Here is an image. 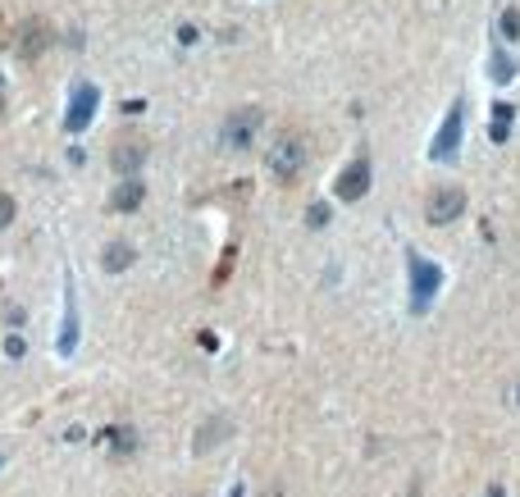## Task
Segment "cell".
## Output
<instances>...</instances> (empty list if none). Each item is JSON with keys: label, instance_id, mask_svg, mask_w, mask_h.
Instances as JSON below:
<instances>
[{"label": "cell", "instance_id": "cell-1", "mask_svg": "<svg viewBox=\"0 0 520 497\" xmlns=\"http://www.w3.org/2000/svg\"><path fill=\"white\" fill-rule=\"evenodd\" d=\"M306 169H311V137L302 128H278L265 146V173L283 188H292Z\"/></svg>", "mask_w": 520, "mask_h": 497}, {"label": "cell", "instance_id": "cell-2", "mask_svg": "<svg viewBox=\"0 0 520 497\" xmlns=\"http://www.w3.org/2000/svg\"><path fill=\"white\" fill-rule=\"evenodd\" d=\"M470 197L466 188H457V183H438V188L425 192V219L433 223V228H442V223H457L461 214H466Z\"/></svg>", "mask_w": 520, "mask_h": 497}, {"label": "cell", "instance_id": "cell-3", "mask_svg": "<svg viewBox=\"0 0 520 497\" xmlns=\"http://www.w3.org/2000/svg\"><path fill=\"white\" fill-rule=\"evenodd\" d=\"M142 160H147V137H137V133H119L110 146V164L119 178H137Z\"/></svg>", "mask_w": 520, "mask_h": 497}, {"label": "cell", "instance_id": "cell-4", "mask_svg": "<svg viewBox=\"0 0 520 497\" xmlns=\"http://www.w3.org/2000/svg\"><path fill=\"white\" fill-rule=\"evenodd\" d=\"M260 123H265V114H260L256 105H242L237 114H228V123H224V142L233 146V151H247V146L256 142Z\"/></svg>", "mask_w": 520, "mask_h": 497}, {"label": "cell", "instance_id": "cell-5", "mask_svg": "<svg viewBox=\"0 0 520 497\" xmlns=\"http://www.w3.org/2000/svg\"><path fill=\"white\" fill-rule=\"evenodd\" d=\"M142 197H147L142 178H119V192H114V210H137Z\"/></svg>", "mask_w": 520, "mask_h": 497}, {"label": "cell", "instance_id": "cell-6", "mask_svg": "<svg viewBox=\"0 0 520 497\" xmlns=\"http://www.w3.org/2000/svg\"><path fill=\"white\" fill-rule=\"evenodd\" d=\"M132 265V247L128 242H110V256H105V269H123Z\"/></svg>", "mask_w": 520, "mask_h": 497}, {"label": "cell", "instance_id": "cell-7", "mask_svg": "<svg viewBox=\"0 0 520 497\" xmlns=\"http://www.w3.org/2000/svg\"><path fill=\"white\" fill-rule=\"evenodd\" d=\"M365 192V164H352V173H342V197Z\"/></svg>", "mask_w": 520, "mask_h": 497}, {"label": "cell", "instance_id": "cell-8", "mask_svg": "<svg viewBox=\"0 0 520 497\" xmlns=\"http://www.w3.org/2000/svg\"><path fill=\"white\" fill-rule=\"evenodd\" d=\"M14 214H18V201L9 197V192H0V233H5L9 223H14Z\"/></svg>", "mask_w": 520, "mask_h": 497}, {"label": "cell", "instance_id": "cell-9", "mask_svg": "<svg viewBox=\"0 0 520 497\" xmlns=\"http://www.w3.org/2000/svg\"><path fill=\"white\" fill-rule=\"evenodd\" d=\"M224 429H228V420L206 424V438H197V447H215V443H224Z\"/></svg>", "mask_w": 520, "mask_h": 497}]
</instances>
